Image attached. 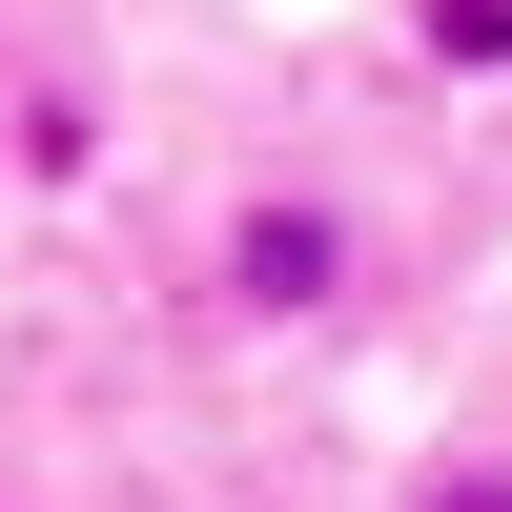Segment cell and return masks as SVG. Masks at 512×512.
Wrapping results in <instances>:
<instances>
[{
	"label": "cell",
	"instance_id": "3",
	"mask_svg": "<svg viewBox=\"0 0 512 512\" xmlns=\"http://www.w3.org/2000/svg\"><path fill=\"white\" fill-rule=\"evenodd\" d=\"M410 512H512V451H431V472H410Z\"/></svg>",
	"mask_w": 512,
	"mask_h": 512
},
{
	"label": "cell",
	"instance_id": "2",
	"mask_svg": "<svg viewBox=\"0 0 512 512\" xmlns=\"http://www.w3.org/2000/svg\"><path fill=\"white\" fill-rule=\"evenodd\" d=\"M410 41H431L451 82H512V0H410Z\"/></svg>",
	"mask_w": 512,
	"mask_h": 512
},
{
	"label": "cell",
	"instance_id": "1",
	"mask_svg": "<svg viewBox=\"0 0 512 512\" xmlns=\"http://www.w3.org/2000/svg\"><path fill=\"white\" fill-rule=\"evenodd\" d=\"M349 287H369V205L349 185H246L205 226V308L226 328H328Z\"/></svg>",
	"mask_w": 512,
	"mask_h": 512
}]
</instances>
